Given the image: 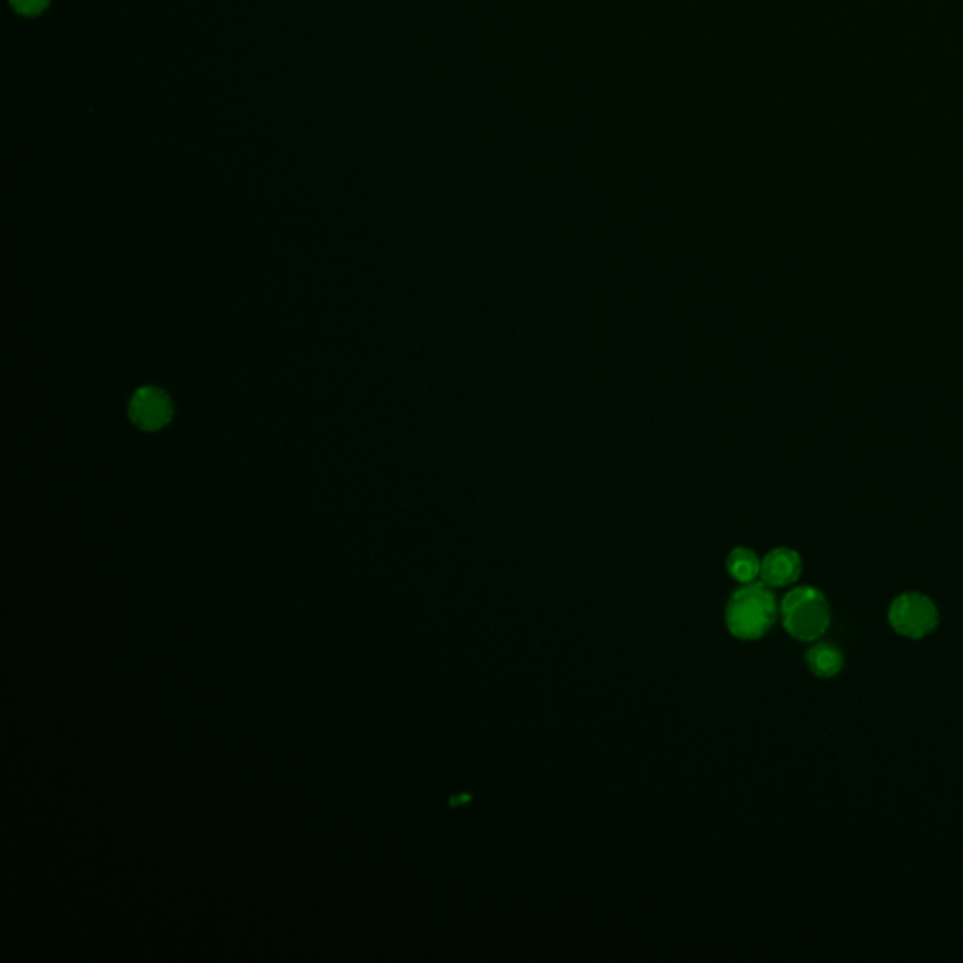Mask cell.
Returning <instances> with one entry per match:
<instances>
[{
	"mask_svg": "<svg viewBox=\"0 0 963 963\" xmlns=\"http://www.w3.org/2000/svg\"><path fill=\"white\" fill-rule=\"evenodd\" d=\"M779 617V604L774 591L764 582L742 584L728 600L725 621L732 636L740 640H758L772 631Z\"/></svg>",
	"mask_w": 963,
	"mask_h": 963,
	"instance_id": "1",
	"label": "cell"
},
{
	"mask_svg": "<svg viewBox=\"0 0 963 963\" xmlns=\"http://www.w3.org/2000/svg\"><path fill=\"white\" fill-rule=\"evenodd\" d=\"M779 616L785 631L800 642H817L832 623L828 599L811 585L790 589L779 604Z\"/></svg>",
	"mask_w": 963,
	"mask_h": 963,
	"instance_id": "2",
	"label": "cell"
},
{
	"mask_svg": "<svg viewBox=\"0 0 963 963\" xmlns=\"http://www.w3.org/2000/svg\"><path fill=\"white\" fill-rule=\"evenodd\" d=\"M806 664L813 676L832 679L843 670L845 657L834 642H815L806 651Z\"/></svg>",
	"mask_w": 963,
	"mask_h": 963,
	"instance_id": "6",
	"label": "cell"
},
{
	"mask_svg": "<svg viewBox=\"0 0 963 963\" xmlns=\"http://www.w3.org/2000/svg\"><path fill=\"white\" fill-rule=\"evenodd\" d=\"M760 565H762V559L751 548L740 546V548L728 553V574L740 584L757 582V578L760 576Z\"/></svg>",
	"mask_w": 963,
	"mask_h": 963,
	"instance_id": "7",
	"label": "cell"
},
{
	"mask_svg": "<svg viewBox=\"0 0 963 963\" xmlns=\"http://www.w3.org/2000/svg\"><path fill=\"white\" fill-rule=\"evenodd\" d=\"M802 557L800 553L790 548H775L762 557L760 565V580L772 589L789 587L798 582L802 576Z\"/></svg>",
	"mask_w": 963,
	"mask_h": 963,
	"instance_id": "5",
	"label": "cell"
},
{
	"mask_svg": "<svg viewBox=\"0 0 963 963\" xmlns=\"http://www.w3.org/2000/svg\"><path fill=\"white\" fill-rule=\"evenodd\" d=\"M128 418L142 431H160L174 418L172 399L160 388H140L130 399Z\"/></svg>",
	"mask_w": 963,
	"mask_h": 963,
	"instance_id": "4",
	"label": "cell"
},
{
	"mask_svg": "<svg viewBox=\"0 0 963 963\" xmlns=\"http://www.w3.org/2000/svg\"><path fill=\"white\" fill-rule=\"evenodd\" d=\"M888 623L898 636L907 640H922L937 631L941 614L928 595L907 591L890 602Z\"/></svg>",
	"mask_w": 963,
	"mask_h": 963,
	"instance_id": "3",
	"label": "cell"
},
{
	"mask_svg": "<svg viewBox=\"0 0 963 963\" xmlns=\"http://www.w3.org/2000/svg\"><path fill=\"white\" fill-rule=\"evenodd\" d=\"M21 16H38L48 8L49 0H10Z\"/></svg>",
	"mask_w": 963,
	"mask_h": 963,
	"instance_id": "8",
	"label": "cell"
}]
</instances>
